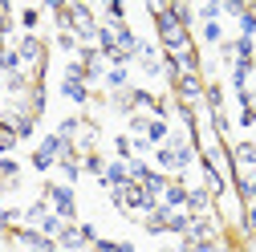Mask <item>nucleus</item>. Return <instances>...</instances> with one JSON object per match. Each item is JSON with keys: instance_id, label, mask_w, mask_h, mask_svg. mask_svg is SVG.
Wrapping results in <instances>:
<instances>
[{"instance_id": "obj_1", "label": "nucleus", "mask_w": 256, "mask_h": 252, "mask_svg": "<svg viewBox=\"0 0 256 252\" xmlns=\"http://www.w3.org/2000/svg\"><path fill=\"white\" fill-rule=\"evenodd\" d=\"M146 12L154 16V33H158V49L163 53H183L196 45V37H191V28H183L167 4H146Z\"/></svg>"}, {"instance_id": "obj_2", "label": "nucleus", "mask_w": 256, "mask_h": 252, "mask_svg": "<svg viewBox=\"0 0 256 252\" xmlns=\"http://www.w3.org/2000/svg\"><path fill=\"white\" fill-rule=\"evenodd\" d=\"M41 196L49 200V208L66 220V224H78V192H74L70 183H45Z\"/></svg>"}, {"instance_id": "obj_3", "label": "nucleus", "mask_w": 256, "mask_h": 252, "mask_svg": "<svg viewBox=\"0 0 256 252\" xmlns=\"http://www.w3.org/2000/svg\"><path fill=\"white\" fill-rule=\"evenodd\" d=\"M204 90H208V82H204V74H183L175 86H171V98L175 102H183V106H204Z\"/></svg>"}, {"instance_id": "obj_4", "label": "nucleus", "mask_w": 256, "mask_h": 252, "mask_svg": "<svg viewBox=\"0 0 256 252\" xmlns=\"http://www.w3.org/2000/svg\"><path fill=\"white\" fill-rule=\"evenodd\" d=\"M216 220H220V224H228V228H236L240 224V216H244V200H240V192H236V187H228V192H224V196H216Z\"/></svg>"}, {"instance_id": "obj_5", "label": "nucleus", "mask_w": 256, "mask_h": 252, "mask_svg": "<svg viewBox=\"0 0 256 252\" xmlns=\"http://www.w3.org/2000/svg\"><path fill=\"white\" fill-rule=\"evenodd\" d=\"M8 236H12V244H20V248H28V252H61L57 240H49V236L37 232V228H16V232H8Z\"/></svg>"}, {"instance_id": "obj_6", "label": "nucleus", "mask_w": 256, "mask_h": 252, "mask_svg": "<svg viewBox=\"0 0 256 252\" xmlns=\"http://www.w3.org/2000/svg\"><path fill=\"white\" fill-rule=\"evenodd\" d=\"M183 240H191V244L220 240V220H216V216H191V228H187V236H183Z\"/></svg>"}, {"instance_id": "obj_7", "label": "nucleus", "mask_w": 256, "mask_h": 252, "mask_svg": "<svg viewBox=\"0 0 256 252\" xmlns=\"http://www.w3.org/2000/svg\"><path fill=\"white\" fill-rule=\"evenodd\" d=\"M212 208H216V196L208 192V187L204 183H187V212L191 216H216Z\"/></svg>"}, {"instance_id": "obj_8", "label": "nucleus", "mask_w": 256, "mask_h": 252, "mask_svg": "<svg viewBox=\"0 0 256 252\" xmlns=\"http://www.w3.org/2000/svg\"><path fill=\"white\" fill-rule=\"evenodd\" d=\"M138 70H142L146 78H163V49H158V45H150V41H142Z\"/></svg>"}, {"instance_id": "obj_9", "label": "nucleus", "mask_w": 256, "mask_h": 252, "mask_svg": "<svg viewBox=\"0 0 256 252\" xmlns=\"http://www.w3.org/2000/svg\"><path fill=\"white\" fill-rule=\"evenodd\" d=\"M98 183L106 187V192H122V187L130 183V171H126V163H122V159H110V163H106V175H102Z\"/></svg>"}, {"instance_id": "obj_10", "label": "nucleus", "mask_w": 256, "mask_h": 252, "mask_svg": "<svg viewBox=\"0 0 256 252\" xmlns=\"http://www.w3.org/2000/svg\"><path fill=\"white\" fill-rule=\"evenodd\" d=\"M61 98L74 102V106H90L94 102V90L86 82H74V78H61Z\"/></svg>"}, {"instance_id": "obj_11", "label": "nucleus", "mask_w": 256, "mask_h": 252, "mask_svg": "<svg viewBox=\"0 0 256 252\" xmlns=\"http://www.w3.org/2000/svg\"><path fill=\"white\" fill-rule=\"evenodd\" d=\"M41 12H45V4H20V8H16L20 33H37V28H41Z\"/></svg>"}, {"instance_id": "obj_12", "label": "nucleus", "mask_w": 256, "mask_h": 252, "mask_svg": "<svg viewBox=\"0 0 256 252\" xmlns=\"http://www.w3.org/2000/svg\"><path fill=\"white\" fill-rule=\"evenodd\" d=\"M57 248H61V252H82V248H90V244H86V236H82L78 224H66L61 236H57Z\"/></svg>"}, {"instance_id": "obj_13", "label": "nucleus", "mask_w": 256, "mask_h": 252, "mask_svg": "<svg viewBox=\"0 0 256 252\" xmlns=\"http://www.w3.org/2000/svg\"><path fill=\"white\" fill-rule=\"evenodd\" d=\"M163 208H171V212H187V183H183V179H171V187L163 192Z\"/></svg>"}, {"instance_id": "obj_14", "label": "nucleus", "mask_w": 256, "mask_h": 252, "mask_svg": "<svg viewBox=\"0 0 256 252\" xmlns=\"http://www.w3.org/2000/svg\"><path fill=\"white\" fill-rule=\"evenodd\" d=\"M98 138H102V126L94 122V118H86V126H82V134H78V150H82V154H90V150H98Z\"/></svg>"}, {"instance_id": "obj_15", "label": "nucleus", "mask_w": 256, "mask_h": 252, "mask_svg": "<svg viewBox=\"0 0 256 252\" xmlns=\"http://www.w3.org/2000/svg\"><path fill=\"white\" fill-rule=\"evenodd\" d=\"M49 212H53V208H49V200H45V196H37L33 204L24 208V228H41V220H45Z\"/></svg>"}, {"instance_id": "obj_16", "label": "nucleus", "mask_w": 256, "mask_h": 252, "mask_svg": "<svg viewBox=\"0 0 256 252\" xmlns=\"http://www.w3.org/2000/svg\"><path fill=\"white\" fill-rule=\"evenodd\" d=\"M167 138H171V122H167V118H154V114H150V126H146V142H150V146H163Z\"/></svg>"}, {"instance_id": "obj_17", "label": "nucleus", "mask_w": 256, "mask_h": 252, "mask_svg": "<svg viewBox=\"0 0 256 252\" xmlns=\"http://www.w3.org/2000/svg\"><path fill=\"white\" fill-rule=\"evenodd\" d=\"M142 187H146L150 196H158V200H163V192H167V187H171V175H163V171H158V167L150 163V171H146V179H142Z\"/></svg>"}, {"instance_id": "obj_18", "label": "nucleus", "mask_w": 256, "mask_h": 252, "mask_svg": "<svg viewBox=\"0 0 256 252\" xmlns=\"http://www.w3.org/2000/svg\"><path fill=\"white\" fill-rule=\"evenodd\" d=\"M232 232L244 236V240H256V204H244V216H240V224Z\"/></svg>"}, {"instance_id": "obj_19", "label": "nucleus", "mask_w": 256, "mask_h": 252, "mask_svg": "<svg viewBox=\"0 0 256 252\" xmlns=\"http://www.w3.org/2000/svg\"><path fill=\"white\" fill-rule=\"evenodd\" d=\"M45 106H49L45 82H33V90H28V114H33V118H41V114H45Z\"/></svg>"}, {"instance_id": "obj_20", "label": "nucleus", "mask_w": 256, "mask_h": 252, "mask_svg": "<svg viewBox=\"0 0 256 252\" xmlns=\"http://www.w3.org/2000/svg\"><path fill=\"white\" fill-rule=\"evenodd\" d=\"M171 8V16L183 24V28H196L200 24V16H196V4H179V0H175V4H167Z\"/></svg>"}, {"instance_id": "obj_21", "label": "nucleus", "mask_w": 256, "mask_h": 252, "mask_svg": "<svg viewBox=\"0 0 256 252\" xmlns=\"http://www.w3.org/2000/svg\"><path fill=\"white\" fill-rule=\"evenodd\" d=\"M57 175H61V183L78 187V179H82V159H61V163H57Z\"/></svg>"}, {"instance_id": "obj_22", "label": "nucleus", "mask_w": 256, "mask_h": 252, "mask_svg": "<svg viewBox=\"0 0 256 252\" xmlns=\"http://www.w3.org/2000/svg\"><path fill=\"white\" fill-rule=\"evenodd\" d=\"M106 90L110 94H126L130 90V70H106Z\"/></svg>"}, {"instance_id": "obj_23", "label": "nucleus", "mask_w": 256, "mask_h": 252, "mask_svg": "<svg viewBox=\"0 0 256 252\" xmlns=\"http://www.w3.org/2000/svg\"><path fill=\"white\" fill-rule=\"evenodd\" d=\"M106 163H110V159H106L102 150H90V154H82V171H90V175H98V179L106 175Z\"/></svg>"}, {"instance_id": "obj_24", "label": "nucleus", "mask_w": 256, "mask_h": 252, "mask_svg": "<svg viewBox=\"0 0 256 252\" xmlns=\"http://www.w3.org/2000/svg\"><path fill=\"white\" fill-rule=\"evenodd\" d=\"M82 126H86V118H78V114H66V118L57 122V134H61V138H74V142H78Z\"/></svg>"}, {"instance_id": "obj_25", "label": "nucleus", "mask_w": 256, "mask_h": 252, "mask_svg": "<svg viewBox=\"0 0 256 252\" xmlns=\"http://www.w3.org/2000/svg\"><path fill=\"white\" fill-rule=\"evenodd\" d=\"M200 37L220 49V45H224V24H220V20H200Z\"/></svg>"}, {"instance_id": "obj_26", "label": "nucleus", "mask_w": 256, "mask_h": 252, "mask_svg": "<svg viewBox=\"0 0 256 252\" xmlns=\"http://www.w3.org/2000/svg\"><path fill=\"white\" fill-rule=\"evenodd\" d=\"M187 228H191V212H171V216H167V232H171V236L183 240Z\"/></svg>"}, {"instance_id": "obj_27", "label": "nucleus", "mask_w": 256, "mask_h": 252, "mask_svg": "<svg viewBox=\"0 0 256 252\" xmlns=\"http://www.w3.org/2000/svg\"><path fill=\"white\" fill-rule=\"evenodd\" d=\"M146 126H150V114H130V118H126V134H130V138H146Z\"/></svg>"}, {"instance_id": "obj_28", "label": "nucleus", "mask_w": 256, "mask_h": 252, "mask_svg": "<svg viewBox=\"0 0 256 252\" xmlns=\"http://www.w3.org/2000/svg\"><path fill=\"white\" fill-rule=\"evenodd\" d=\"M24 66H20V53L16 49H4L0 53V78H8V74H20Z\"/></svg>"}, {"instance_id": "obj_29", "label": "nucleus", "mask_w": 256, "mask_h": 252, "mask_svg": "<svg viewBox=\"0 0 256 252\" xmlns=\"http://www.w3.org/2000/svg\"><path fill=\"white\" fill-rule=\"evenodd\" d=\"M204 106H208L212 114H220V110H224V90H220L216 82H208V90H204Z\"/></svg>"}, {"instance_id": "obj_30", "label": "nucleus", "mask_w": 256, "mask_h": 252, "mask_svg": "<svg viewBox=\"0 0 256 252\" xmlns=\"http://www.w3.org/2000/svg\"><path fill=\"white\" fill-rule=\"evenodd\" d=\"M114 159H122V163L134 159V138H130V134H118V138H114Z\"/></svg>"}, {"instance_id": "obj_31", "label": "nucleus", "mask_w": 256, "mask_h": 252, "mask_svg": "<svg viewBox=\"0 0 256 252\" xmlns=\"http://www.w3.org/2000/svg\"><path fill=\"white\" fill-rule=\"evenodd\" d=\"M61 228H66V220H61L57 212H49V216L41 220V228H37V232H45L49 240H57V236H61Z\"/></svg>"}, {"instance_id": "obj_32", "label": "nucleus", "mask_w": 256, "mask_h": 252, "mask_svg": "<svg viewBox=\"0 0 256 252\" xmlns=\"http://www.w3.org/2000/svg\"><path fill=\"white\" fill-rule=\"evenodd\" d=\"M196 16H200V20H220V16H224V0H208V4H196Z\"/></svg>"}, {"instance_id": "obj_33", "label": "nucleus", "mask_w": 256, "mask_h": 252, "mask_svg": "<svg viewBox=\"0 0 256 252\" xmlns=\"http://www.w3.org/2000/svg\"><path fill=\"white\" fill-rule=\"evenodd\" d=\"M236 28H240V37L256 41V12H252V8H244V12H240V20H236Z\"/></svg>"}, {"instance_id": "obj_34", "label": "nucleus", "mask_w": 256, "mask_h": 252, "mask_svg": "<svg viewBox=\"0 0 256 252\" xmlns=\"http://www.w3.org/2000/svg\"><path fill=\"white\" fill-rule=\"evenodd\" d=\"M0 179H12V183L20 179V163L12 159V154H4V159H0Z\"/></svg>"}, {"instance_id": "obj_35", "label": "nucleus", "mask_w": 256, "mask_h": 252, "mask_svg": "<svg viewBox=\"0 0 256 252\" xmlns=\"http://www.w3.org/2000/svg\"><path fill=\"white\" fill-rule=\"evenodd\" d=\"M53 45H57V49H61V53H70V57H78V49H82V45H78V37H74V33H57V41H53Z\"/></svg>"}, {"instance_id": "obj_36", "label": "nucleus", "mask_w": 256, "mask_h": 252, "mask_svg": "<svg viewBox=\"0 0 256 252\" xmlns=\"http://www.w3.org/2000/svg\"><path fill=\"white\" fill-rule=\"evenodd\" d=\"M236 126H240V130L256 126V106H252V102H244V106H240V114H236Z\"/></svg>"}, {"instance_id": "obj_37", "label": "nucleus", "mask_w": 256, "mask_h": 252, "mask_svg": "<svg viewBox=\"0 0 256 252\" xmlns=\"http://www.w3.org/2000/svg\"><path fill=\"white\" fill-rule=\"evenodd\" d=\"M28 163H33V171H57V159H49V154H41V150H33V159H28Z\"/></svg>"}, {"instance_id": "obj_38", "label": "nucleus", "mask_w": 256, "mask_h": 252, "mask_svg": "<svg viewBox=\"0 0 256 252\" xmlns=\"http://www.w3.org/2000/svg\"><path fill=\"white\" fill-rule=\"evenodd\" d=\"M78 228H82V236H86V244H90V248L102 240V236H98V224H90V220H78Z\"/></svg>"}, {"instance_id": "obj_39", "label": "nucleus", "mask_w": 256, "mask_h": 252, "mask_svg": "<svg viewBox=\"0 0 256 252\" xmlns=\"http://www.w3.org/2000/svg\"><path fill=\"white\" fill-rule=\"evenodd\" d=\"M20 192V179L12 183V179H0V200H4V196H16Z\"/></svg>"}, {"instance_id": "obj_40", "label": "nucleus", "mask_w": 256, "mask_h": 252, "mask_svg": "<svg viewBox=\"0 0 256 252\" xmlns=\"http://www.w3.org/2000/svg\"><path fill=\"white\" fill-rule=\"evenodd\" d=\"M114 252H134V244L130 240H114Z\"/></svg>"}, {"instance_id": "obj_41", "label": "nucleus", "mask_w": 256, "mask_h": 252, "mask_svg": "<svg viewBox=\"0 0 256 252\" xmlns=\"http://www.w3.org/2000/svg\"><path fill=\"white\" fill-rule=\"evenodd\" d=\"M0 110H4V78H0Z\"/></svg>"}, {"instance_id": "obj_42", "label": "nucleus", "mask_w": 256, "mask_h": 252, "mask_svg": "<svg viewBox=\"0 0 256 252\" xmlns=\"http://www.w3.org/2000/svg\"><path fill=\"white\" fill-rule=\"evenodd\" d=\"M158 252H179V248H158Z\"/></svg>"}, {"instance_id": "obj_43", "label": "nucleus", "mask_w": 256, "mask_h": 252, "mask_svg": "<svg viewBox=\"0 0 256 252\" xmlns=\"http://www.w3.org/2000/svg\"><path fill=\"white\" fill-rule=\"evenodd\" d=\"M0 236H4V224H0Z\"/></svg>"}]
</instances>
